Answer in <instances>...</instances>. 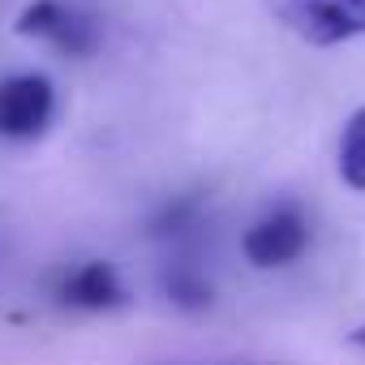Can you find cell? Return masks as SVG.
<instances>
[{
    "mask_svg": "<svg viewBox=\"0 0 365 365\" xmlns=\"http://www.w3.org/2000/svg\"><path fill=\"white\" fill-rule=\"evenodd\" d=\"M237 365H275V361H237Z\"/></svg>",
    "mask_w": 365,
    "mask_h": 365,
    "instance_id": "obj_10",
    "label": "cell"
},
{
    "mask_svg": "<svg viewBox=\"0 0 365 365\" xmlns=\"http://www.w3.org/2000/svg\"><path fill=\"white\" fill-rule=\"evenodd\" d=\"M309 250V220L301 215L297 202H284L275 211H267L262 220H254L241 237V254L250 267L258 271H275V267H292L301 254Z\"/></svg>",
    "mask_w": 365,
    "mask_h": 365,
    "instance_id": "obj_3",
    "label": "cell"
},
{
    "mask_svg": "<svg viewBox=\"0 0 365 365\" xmlns=\"http://www.w3.org/2000/svg\"><path fill=\"white\" fill-rule=\"evenodd\" d=\"M163 292H168V301L176 309H190V314H198V309H207L215 301L211 279L202 271H194V267H172V271H163Z\"/></svg>",
    "mask_w": 365,
    "mask_h": 365,
    "instance_id": "obj_7",
    "label": "cell"
},
{
    "mask_svg": "<svg viewBox=\"0 0 365 365\" xmlns=\"http://www.w3.org/2000/svg\"><path fill=\"white\" fill-rule=\"evenodd\" d=\"M348 344H352V348H365V322H361L356 331H348Z\"/></svg>",
    "mask_w": 365,
    "mask_h": 365,
    "instance_id": "obj_9",
    "label": "cell"
},
{
    "mask_svg": "<svg viewBox=\"0 0 365 365\" xmlns=\"http://www.w3.org/2000/svg\"><path fill=\"white\" fill-rule=\"evenodd\" d=\"M56 297H61L65 305H73V309L103 314V309H116V305H125V284H120V275H116V267H112V262H103V258H91V262L73 267V271L61 279Z\"/></svg>",
    "mask_w": 365,
    "mask_h": 365,
    "instance_id": "obj_5",
    "label": "cell"
},
{
    "mask_svg": "<svg viewBox=\"0 0 365 365\" xmlns=\"http://www.w3.org/2000/svg\"><path fill=\"white\" fill-rule=\"evenodd\" d=\"M14 31L22 39L48 43L52 52L73 56V61L95 56L99 43H103V22H99L95 9L82 5V0H31V5L18 14Z\"/></svg>",
    "mask_w": 365,
    "mask_h": 365,
    "instance_id": "obj_1",
    "label": "cell"
},
{
    "mask_svg": "<svg viewBox=\"0 0 365 365\" xmlns=\"http://www.w3.org/2000/svg\"><path fill=\"white\" fill-rule=\"evenodd\" d=\"M198 220H202V198H172L155 220H150V237H159V241H168V237H185L190 228H198Z\"/></svg>",
    "mask_w": 365,
    "mask_h": 365,
    "instance_id": "obj_8",
    "label": "cell"
},
{
    "mask_svg": "<svg viewBox=\"0 0 365 365\" xmlns=\"http://www.w3.org/2000/svg\"><path fill=\"white\" fill-rule=\"evenodd\" d=\"M267 9L309 48H339L365 35V0H267Z\"/></svg>",
    "mask_w": 365,
    "mask_h": 365,
    "instance_id": "obj_2",
    "label": "cell"
},
{
    "mask_svg": "<svg viewBox=\"0 0 365 365\" xmlns=\"http://www.w3.org/2000/svg\"><path fill=\"white\" fill-rule=\"evenodd\" d=\"M339 180L348 190L365 194V103L348 116L339 133Z\"/></svg>",
    "mask_w": 365,
    "mask_h": 365,
    "instance_id": "obj_6",
    "label": "cell"
},
{
    "mask_svg": "<svg viewBox=\"0 0 365 365\" xmlns=\"http://www.w3.org/2000/svg\"><path fill=\"white\" fill-rule=\"evenodd\" d=\"M56 116V86L43 73H14L0 82V138L31 142Z\"/></svg>",
    "mask_w": 365,
    "mask_h": 365,
    "instance_id": "obj_4",
    "label": "cell"
}]
</instances>
